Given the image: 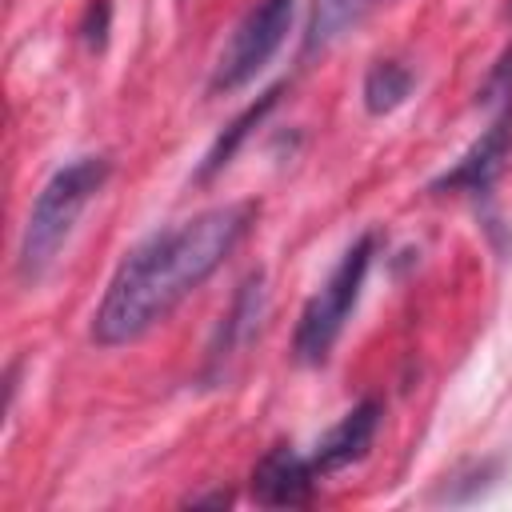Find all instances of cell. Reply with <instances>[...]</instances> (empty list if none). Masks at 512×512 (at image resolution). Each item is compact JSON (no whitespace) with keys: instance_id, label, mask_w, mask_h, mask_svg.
<instances>
[{"instance_id":"obj_4","label":"cell","mask_w":512,"mask_h":512,"mask_svg":"<svg viewBox=\"0 0 512 512\" xmlns=\"http://www.w3.org/2000/svg\"><path fill=\"white\" fill-rule=\"evenodd\" d=\"M476 96L492 116L472 148L428 184L432 196H488V188L504 172V160L512 152V48L500 52Z\"/></svg>"},{"instance_id":"obj_9","label":"cell","mask_w":512,"mask_h":512,"mask_svg":"<svg viewBox=\"0 0 512 512\" xmlns=\"http://www.w3.org/2000/svg\"><path fill=\"white\" fill-rule=\"evenodd\" d=\"M384 0H312L308 28H304V52H324L348 32H356Z\"/></svg>"},{"instance_id":"obj_2","label":"cell","mask_w":512,"mask_h":512,"mask_svg":"<svg viewBox=\"0 0 512 512\" xmlns=\"http://www.w3.org/2000/svg\"><path fill=\"white\" fill-rule=\"evenodd\" d=\"M108 176H112V156L88 152V156H72L44 180V188L36 192V200L28 208L20 248H16V276L24 284L44 280V272L56 264L60 248L68 244L80 212L108 184Z\"/></svg>"},{"instance_id":"obj_12","label":"cell","mask_w":512,"mask_h":512,"mask_svg":"<svg viewBox=\"0 0 512 512\" xmlns=\"http://www.w3.org/2000/svg\"><path fill=\"white\" fill-rule=\"evenodd\" d=\"M108 24H112V4L108 0H88L84 20H80V40L88 44V52H100L108 44Z\"/></svg>"},{"instance_id":"obj_1","label":"cell","mask_w":512,"mask_h":512,"mask_svg":"<svg viewBox=\"0 0 512 512\" xmlns=\"http://www.w3.org/2000/svg\"><path fill=\"white\" fill-rule=\"evenodd\" d=\"M256 212V200L216 204L132 244L92 312V340L100 348H120L156 328L236 252V244L252 232Z\"/></svg>"},{"instance_id":"obj_6","label":"cell","mask_w":512,"mask_h":512,"mask_svg":"<svg viewBox=\"0 0 512 512\" xmlns=\"http://www.w3.org/2000/svg\"><path fill=\"white\" fill-rule=\"evenodd\" d=\"M264 312H268V284L264 272H248L228 304V312L216 324V336L208 344V360H204V376L208 380H224L228 376V360L240 356L264 328Z\"/></svg>"},{"instance_id":"obj_3","label":"cell","mask_w":512,"mask_h":512,"mask_svg":"<svg viewBox=\"0 0 512 512\" xmlns=\"http://www.w3.org/2000/svg\"><path fill=\"white\" fill-rule=\"evenodd\" d=\"M372 256H376V232H364L356 236L344 256L336 260V268L328 272V280L304 300L300 308V320H296V332H292V356L296 364L304 368H320L328 360V352L336 348L356 300H360V288L368 280V268H372Z\"/></svg>"},{"instance_id":"obj_8","label":"cell","mask_w":512,"mask_h":512,"mask_svg":"<svg viewBox=\"0 0 512 512\" xmlns=\"http://www.w3.org/2000/svg\"><path fill=\"white\" fill-rule=\"evenodd\" d=\"M376 428H380V404H376V400L352 404V408L316 440V448L308 452L316 476H332V472H340V468L364 460L368 448H372V440H376Z\"/></svg>"},{"instance_id":"obj_7","label":"cell","mask_w":512,"mask_h":512,"mask_svg":"<svg viewBox=\"0 0 512 512\" xmlns=\"http://www.w3.org/2000/svg\"><path fill=\"white\" fill-rule=\"evenodd\" d=\"M312 488H316V468L292 444L268 448L256 460L252 480H248L252 500L264 504V508H296V504H308L312 500Z\"/></svg>"},{"instance_id":"obj_10","label":"cell","mask_w":512,"mask_h":512,"mask_svg":"<svg viewBox=\"0 0 512 512\" xmlns=\"http://www.w3.org/2000/svg\"><path fill=\"white\" fill-rule=\"evenodd\" d=\"M280 92H284V84H272L268 92H260V96H256V100H252V104H248V108H244V112H240V116H236V120H232V124L212 140V148L204 152V160H200V168H196V180H200V184H204V180H212L220 168H228V164H232V156H236V152H240V144L252 136V128H260V124H264V116L280 104Z\"/></svg>"},{"instance_id":"obj_14","label":"cell","mask_w":512,"mask_h":512,"mask_svg":"<svg viewBox=\"0 0 512 512\" xmlns=\"http://www.w3.org/2000/svg\"><path fill=\"white\" fill-rule=\"evenodd\" d=\"M508 12H512V0H508Z\"/></svg>"},{"instance_id":"obj_5","label":"cell","mask_w":512,"mask_h":512,"mask_svg":"<svg viewBox=\"0 0 512 512\" xmlns=\"http://www.w3.org/2000/svg\"><path fill=\"white\" fill-rule=\"evenodd\" d=\"M292 12H296V0H256L232 28L228 44L220 48L212 76H208V92L228 96V92L244 88L256 72H264V64L280 52V44L292 28Z\"/></svg>"},{"instance_id":"obj_13","label":"cell","mask_w":512,"mask_h":512,"mask_svg":"<svg viewBox=\"0 0 512 512\" xmlns=\"http://www.w3.org/2000/svg\"><path fill=\"white\" fill-rule=\"evenodd\" d=\"M228 500H232L228 492H216V496H196L192 504H216V508H220V504H228Z\"/></svg>"},{"instance_id":"obj_11","label":"cell","mask_w":512,"mask_h":512,"mask_svg":"<svg viewBox=\"0 0 512 512\" xmlns=\"http://www.w3.org/2000/svg\"><path fill=\"white\" fill-rule=\"evenodd\" d=\"M412 88H416V72L408 64H400V60H376L364 72L360 96H364L368 116H388V112H396L412 96Z\"/></svg>"}]
</instances>
